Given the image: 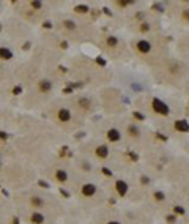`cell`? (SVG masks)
Segmentation results:
<instances>
[{
  "instance_id": "1",
  "label": "cell",
  "mask_w": 189,
  "mask_h": 224,
  "mask_svg": "<svg viewBox=\"0 0 189 224\" xmlns=\"http://www.w3.org/2000/svg\"><path fill=\"white\" fill-rule=\"evenodd\" d=\"M153 109H155V112H158L161 115H169V112H170V107L159 98L153 99Z\"/></svg>"
},
{
  "instance_id": "2",
  "label": "cell",
  "mask_w": 189,
  "mask_h": 224,
  "mask_svg": "<svg viewBox=\"0 0 189 224\" xmlns=\"http://www.w3.org/2000/svg\"><path fill=\"white\" fill-rule=\"evenodd\" d=\"M30 205L32 208H35V210H41V208H44V205H46V200H44V197L38 196V194H32L30 197Z\"/></svg>"
},
{
  "instance_id": "3",
  "label": "cell",
  "mask_w": 189,
  "mask_h": 224,
  "mask_svg": "<svg viewBox=\"0 0 189 224\" xmlns=\"http://www.w3.org/2000/svg\"><path fill=\"white\" fill-rule=\"evenodd\" d=\"M81 194H82L84 197H91V196H94V194H96V186H94L93 183H85V185H82Z\"/></svg>"
},
{
  "instance_id": "4",
  "label": "cell",
  "mask_w": 189,
  "mask_h": 224,
  "mask_svg": "<svg viewBox=\"0 0 189 224\" xmlns=\"http://www.w3.org/2000/svg\"><path fill=\"white\" fill-rule=\"evenodd\" d=\"M94 155H96V158H99V160H106L109 156V147L107 145H98L96 150H94Z\"/></svg>"
},
{
  "instance_id": "5",
  "label": "cell",
  "mask_w": 189,
  "mask_h": 224,
  "mask_svg": "<svg viewBox=\"0 0 189 224\" xmlns=\"http://www.w3.org/2000/svg\"><path fill=\"white\" fill-rule=\"evenodd\" d=\"M57 117H58V120L60 122H69L71 120V112H69V109H66V107H61V109H58V112H57Z\"/></svg>"
},
{
  "instance_id": "6",
  "label": "cell",
  "mask_w": 189,
  "mask_h": 224,
  "mask_svg": "<svg viewBox=\"0 0 189 224\" xmlns=\"http://www.w3.org/2000/svg\"><path fill=\"white\" fill-rule=\"evenodd\" d=\"M28 219H30L32 224H43L44 221H46V218H44V215L40 213V211H32Z\"/></svg>"
},
{
  "instance_id": "7",
  "label": "cell",
  "mask_w": 189,
  "mask_h": 224,
  "mask_svg": "<svg viewBox=\"0 0 189 224\" xmlns=\"http://www.w3.org/2000/svg\"><path fill=\"white\" fill-rule=\"evenodd\" d=\"M107 140H110V142H118V140L122 139V134H120V131L118 129H115V128H110L107 131Z\"/></svg>"
},
{
  "instance_id": "8",
  "label": "cell",
  "mask_w": 189,
  "mask_h": 224,
  "mask_svg": "<svg viewBox=\"0 0 189 224\" xmlns=\"http://www.w3.org/2000/svg\"><path fill=\"white\" fill-rule=\"evenodd\" d=\"M54 177H55V180L60 182V183L68 182V172H66V170H63V169H57V170H55V174H54Z\"/></svg>"
},
{
  "instance_id": "9",
  "label": "cell",
  "mask_w": 189,
  "mask_h": 224,
  "mask_svg": "<svg viewBox=\"0 0 189 224\" xmlns=\"http://www.w3.org/2000/svg\"><path fill=\"white\" fill-rule=\"evenodd\" d=\"M175 129L176 131H181V133H188L189 131V125L186 120H176L175 122Z\"/></svg>"
},
{
  "instance_id": "10",
  "label": "cell",
  "mask_w": 189,
  "mask_h": 224,
  "mask_svg": "<svg viewBox=\"0 0 189 224\" xmlns=\"http://www.w3.org/2000/svg\"><path fill=\"white\" fill-rule=\"evenodd\" d=\"M137 49L142 52V54H145V52H150V49H151V44L148 43V41L145 40H140L137 43Z\"/></svg>"
},
{
  "instance_id": "11",
  "label": "cell",
  "mask_w": 189,
  "mask_h": 224,
  "mask_svg": "<svg viewBox=\"0 0 189 224\" xmlns=\"http://www.w3.org/2000/svg\"><path fill=\"white\" fill-rule=\"evenodd\" d=\"M115 188H117V193H118V196H120V197H123L126 193H128V185H126L125 182L118 180L117 182V186H115Z\"/></svg>"
},
{
  "instance_id": "12",
  "label": "cell",
  "mask_w": 189,
  "mask_h": 224,
  "mask_svg": "<svg viewBox=\"0 0 189 224\" xmlns=\"http://www.w3.org/2000/svg\"><path fill=\"white\" fill-rule=\"evenodd\" d=\"M0 57L5 58V60H8V58L13 57V54H11V51H8V49L5 48H0Z\"/></svg>"
},
{
  "instance_id": "13",
  "label": "cell",
  "mask_w": 189,
  "mask_h": 224,
  "mask_svg": "<svg viewBox=\"0 0 189 224\" xmlns=\"http://www.w3.org/2000/svg\"><path fill=\"white\" fill-rule=\"evenodd\" d=\"M107 44L110 46V48H114V46H118V40H117V38H114V36H109V38H107Z\"/></svg>"
},
{
  "instance_id": "14",
  "label": "cell",
  "mask_w": 189,
  "mask_h": 224,
  "mask_svg": "<svg viewBox=\"0 0 189 224\" xmlns=\"http://www.w3.org/2000/svg\"><path fill=\"white\" fill-rule=\"evenodd\" d=\"M41 90H43V92H49V90H51V84L47 81L41 82Z\"/></svg>"
},
{
  "instance_id": "15",
  "label": "cell",
  "mask_w": 189,
  "mask_h": 224,
  "mask_svg": "<svg viewBox=\"0 0 189 224\" xmlns=\"http://www.w3.org/2000/svg\"><path fill=\"white\" fill-rule=\"evenodd\" d=\"M129 136H139V129L135 128V126H129Z\"/></svg>"
},
{
  "instance_id": "16",
  "label": "cell",
  "mask_w": 189,
  "mask_h": 224,
  "mask_svg": "<svg viewBox=\"0 0 189 224\" xmlns=\"http://www.w3.org/2000/svg\"><path fill=\"white\" fill-rule=\"evenodd\" d=\"M30 7H33L35 10H40V8H41V2H32Z\"/></svg>"
},
{
  "instance_id": "17",
  "label": "cell",
  "mask_w": 189,
  "mask_h": 224,
  "mask_svg": "<svg viewBox=\"0 0 189 224\" xmlns=\"http://www.w3.org/2000/svg\"><path fill=\"white\" fill-rule=\"evenodd\" d=\"M175 213L183 215V213H184V208H181V207H175Z\"/></svg>"
},
{
  "instance_id": "18",
  "label": "cell",
  "mask_w": 189,
  "mask_h": 224,
  "mask_svg": "<svg viewBox=\"0 0 189 224\" xmlns=\"http://www.w3.org/2000/svg\"><path fill=\"white\" fill-rule=\"evenodd\" d=\"M106 224H122V223H120V221H117V219H109Z\"/></svg>"
},
{
  "instance_id": "19",
  "label": "cell",
  "mask_w": 189,
  "mask_h": 224,
  "mask_svg": "<svg viewBox=\"0 0 189 224\" xmlns=\"http://www.w3.org/2000/svg\"><path fill=\"white\" fill-rule=\"evenodd\" d=\"M134 117H135V119H139V120H143V119H145V117L142 115V114H139V112H135V114H134Z\"/></svg>"
},
{
  "instance_id": "20",
  "label": "cell",
  "mask_w": 189,
  "mask_h": 224,
  "mask_svg": "<svg viewBox=\"0 0 189 224\" xmlns=\"http://www.w3.org/2000/svg\"><path fill=\"white\" fill-rule=\"evenodd\" d=\"M76 10H77V11H82V13H85V11H87V7H85V5H84V7H77Z\"/></svg>"
}]
</instances>
